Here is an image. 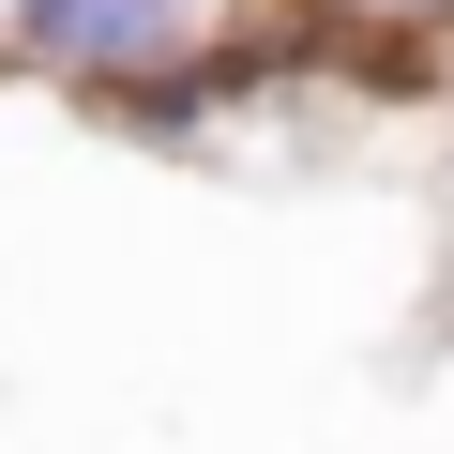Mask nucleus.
<instances>
[{
  "mask_svg": "<svg viewBox=\"0 0 454 454\" xmlns=\"http://www.w3.org/2000/svg\"><path fill=\"white\" fill-rule=\"evenodd\" d=\"M197 31V0H16V46L31 61H91V76H137Z\"/></svg>",
  "mask_w": 454,
  "mask_h": 454,
  "instance_id": "nucleus-1",
  "label": "nucleus"
}]
</instances>
